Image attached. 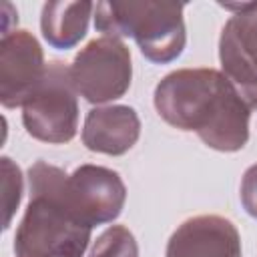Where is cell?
Wrapping results in <instances>:
<instances>
[{
    "instance_id": "8992f818",
    "label": "cell",
    "mask_w": 257,
    "mask_h": 257,
    "mask_svg": "<svg viewBox=\"0 0 257 257\" xmlns=\"http://www.w3.org/2000/svg\"><path fill=\"white\" fill-rule=\"evenodd\" d=\"M239 10L223 28L221 62L247 106H257V2L227 4Z\"/></svg>"
},
{
    "instance_id": "9c48e42d",
    "label": "cell",
    "mask_w": 257,
    "mask_h": 257,
    "mask_svg": "<svg viewBox=\"0 0 257 257\" xmlns=\"http://www.w3.org/2000/svg\"><path fill=\"white\" fill-rule=\"evenodd\" d=\"M167 257H241L237 229L215 215L189 219L171 237Z\"/></svg>"
},
{
    "instance_id": "ba28073f",
    "label": "cell",
    "mask_w": 257,
    "mask_h": 257,
    "mask_svg": "<svg viewBox=\"0 0 257 257\" xmlns=\"http://www.w3.org/2000/svg\"><path fill=\"white\" fill-rule=\"evenodd\" d=\"M42 50L26 30L4 32L0 50L2 104H24L44 78Z\"/></svg>"
},
{
    "instance_id": "3957f363",
    "label": "cell",
    "mask_w": 257,
    "mask_h": 257,
    "mask_svg": "<svg viewBox=\"0 0 257 257\" xmlns=\"http://www.w3.org/2000/svg\"><path fill=\"white\" fill-rule=\"evenodd\" d=\"M94 24L104 36H133L153 62H169L185 46L183 4L177 2H100Z\"/></svg>"
},
{
    "instance_id": "4fadbf2b",
    "label": "cell",
    "mask_w": 257,
    "mask_h": 257,
    "mask_svg": "<svg viewBox=\"0 0 257 257\" xmlns=\"http://www.w3.org/2000/svg\"><path fill=\"white\" fill-rule=\"evenodd\" d=\"M241 201L249 215L257 217V165H253L241 183Z\"/></svg>"
},
{
    "instance_id": "52a82bcc",
    "label": "cell",
    "mask_w": 257,
    "mask_h": 257,
    "mask_svg": "<svg viewBox=\"0 0 257 257\" xmlns=\"http://www.w3.org/2000/svg\"><path fill=\"white\" fill-rule=\"evenodd\" d=\"M64 195L76 215L92 225L112 221L124 203V185L114 171L102 167H80L64 181Z\"/></svg>"
},
{
    "instance_id": "8fae6325",
    "label": "cell",
    "mask_w": 257,
    "mask_h": 257,
    "mask_svg": "<svg viewBox=\"0 0 257 257\" xmlns=\"http://www.w3.org/2000/svg\"><path fill=\"white\" fill-rule=\"evenodd\" d=\"M90 2H50L42 10V34L54 48L74 46L86 32Z\"/></svg>"
},
{
    "instance_id": "5b68a950",
    "label": "cell",
    "mask_w": 257,
    "mask_h": 257,
    "mask_svg": "<svg viewBox=\"0 0 257 257\" xmlns=\"http://www.w3.org/2000/svg\"><path fill=\"white\" fill-rule=\"evenodd\" d=\"M70 78L74 88L90 102L118 98L131 84V54L116 38L92 40L74 58Z\"/></svg>"
},
{
    "instance_id": "277c9868",
    "label": "cell",
    "mask_w": 257,
    "mask_h": 257,
    "mask_svg": "<svg viewBox=\"0 0 257 257\" xmlns=\"http://www.w3.org/2000/svg\"><path fill=\"white\" fill-rule=\"evenodd\" d=\"M70 70L52 62L38 88L24 102L26 131L48 143H66L76 133V98Z\"/></svg>"
},
{
    "instance_id": "7a4b0ae2",
    "label": "cell",
    "mask_w": 257,
    "mask_h": 257,
    "mask_svg": "<svg viewBox=\"0 0 257 257\" xmlns=\"http://www.w3.org/2000/svg\"><path fill=\"white\" fill-rule=\"evenodd\" d=\"M64 173L38 161L30 167V203L14 237L16 257H82L90 225L62 195Z\"/></svg>"
},
{
    "instance_id": "30bf717a",
    "label": "cell",
    "mask_w": 257,
    "mask_h": 257,
    "mask_svg": "<svg viewBox=\"0 0 257 257\" xmlns=\"http://www.w3.org/2000/svg\"><path fill=\"white\" fill-rule=\"evenodd\" d=\"M139 137V118L128 106L94 108L88 112L82 141L90 151L120 155L128 151Z\"/></svg>"
},
{
    "instance_id": "6da1fadb",
    "label": "cell",
    "mask_w": 257,
    "mask_h": 257,
    "mask_svg": "<svg viewBox=\"0 0 257 257\" xmlns=\"http://www.w3.org/2000/svg\"><path fill=\"white\" fill-rule=\"evenodd\" d=\"M159 114L181 131H195L217 151H237L247 141L249 106L233 82L211 68L179 70L155 90Z\"/></svg>"
},
{
    "instance_id": "7c38bea8",
    "label": "cell",
    "mask_w": 257,
    "mask_h": 257,
    "mask_svg": "<svg viewBox=\"0 0 257 257\" xmlns=\"http://www.w3.org/2000/svg\"><path fill=\"white\" fill-rule=\"evenodd\" d=\"M90 257H137L135 237L124 227H110L98 237Z\"/></svg>"
}]
</instances>
